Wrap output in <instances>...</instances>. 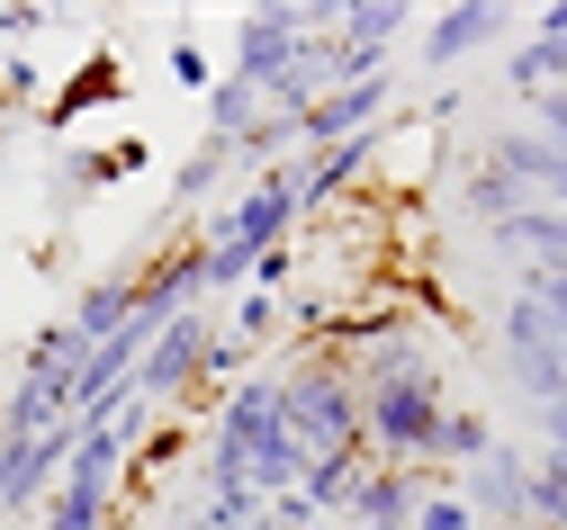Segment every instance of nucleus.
<instances>
[{
    "instance_id": "11",
    "label": "nucleus",
    "mask_w": 567,
    "mask_h": 530,
    "mask_svg": "<svg viewBox=\"0 0 567 530\" xmlns=\"http://www.w3.org/2000/svg\"><path fill=\"white\" fill-rule=\"evenodd\" d=\"M226 180H235V144H217V135H198L189 154L172 163V225H181V216L198 225L207 207L226 198Z\"/></svg>"
},
{
    "instance_id": "29",
    "label": "nucleus",
    "mask_w": 567,
    "mask_h": 530,
    "mask_svg": "<svg viewBox=\"0 0 567 530\" xmlns=\"http://www.w3.org/2000/svg\"><path fill=\"white\" fill-rule=\"evenodd\" d=\"M523 108H532V135L567 144V82H558V91H540V100H523Z\"/></svg>"
},
{
    "instance_id": "22",
    "label": "nucleus",
    "mask_w": 567,
    "mask_h": 530,
    "mask_svg": "<svg viewBox=\"0 0 567 530\" xmlns=\"http://www.w3.org/2000/svg\"><path fill=\"white\" fill-rule=\"evenodd\" d=\"M279 324H289V297H270V288H244V297H235V324H226V333H235L244 351H261Z\"/></svg>"
},
{
    "instance_id": "21",
    "label": "nucleus",
    "mask_w": 567,
    "mask_h": 530,
    "mask_svg": "<svg viewBox=\"0 0 567 530\" xmlns=\"http://www.w3.org/2000/svg\"><path fill=\"white\" fill-rule=\"evenodd\" d=\"M532 530H567V459L532 449Z\"/></svg>"
},
{
    "instance_id": "26",
    "label": "nucleus",
    "mask_w": 567,
    "mask_h": 530,
    "mask_svg": "<svg viewBox=\"0 0 567 530\" xmlns=\"http://www.w3.org/2000/svg\"><path fill=\"white\" fill-rule=\"evenodd\" d=\"M252 360H261V351H244L235 333H217V342H207V387H217V396H226V387H235V377H252Z\"/></svg>"
},
{
    "instance_id": "6",
    "label": "nucleus",
    "mask_w": 567,
    "mask_h": 530,
    "mask_svg": "<svg viewBox=\"0 0 567 530\" xmlns=\"http://www.w3.org/2000/svg\"><path fill=\"white\" fill-rule=\"evenodd\" d=\"M505 37H523V19L505 10V0H451L442 19L414 28V63L423 72H460V63H477L486 45H505Z\"/></svg>"
},
{
    "instance_id": "12",
    "label": "nucleus",
    "mask_w": 567,
    "mask_h": 530,
    "mask_svg": "<svg viewBox=\"0 0 567 530\" xmlns=\"http://www.w3.org/2000/svg\"><path fill=\"white\" fill-rule=\"evenodd\" d=\"M126 315H135V270H100V279H82L73 306H63V324H73L82 342H109Z\"/></svg>"
},
{
    "instance_id": "5",
    "label": "nucleus",
    "mask_w": 567,
    "mask_h": 530,
    "mask_svg": "<svg viewBox=\"0 0 567 530\" xmlns=\"http://www.w3.org/2000/svg\"><path fill=\"white\" fill-rule=\"evenodd\" d=\"M307 37H316V28H307V0H261V10H244V19H235L226 72H235V82H252V91H270Z\"/></svg>"
},
{
    "instance_id": "28",
    "label": "nucleus",
    "mask_w": 567,
    "mask_h": 530,
    "mask_svg": "<svg viewBox=\"0 0 567 530\" xmlns=\"http://www.w3.org/2000/svg\"><path fill=\"white\" fill-rule=\"evenodd\" d=\"M514 288H532V297H540V315H549V333L567 342V270H540V279H514Z\"/></svg>"
},
{
    "instance_id": "18",
    "label": "nucleus",
    "mask_w": 567,
    "mask_h": 530,
    "mask_svg": "<svg viewBox=\"0 0 567 530\" xmlns=\"http://www.w3.org/2000/svg\"><path fill=\"white\" fill-rule=\"evenodd\" d=\"M100 100H117V63L109 54H91L73 82H54V100H45V126H73V117H91Z\"/></svg>"
},
{
    "instance_id": "9",
    "label": "nucleus",
    "mask_w": 567,
    "mask_h": 530,
    "mask_svg": "<svg viewBox=\"0 0 567 530\" xmlns=\"http://www.w3.org/2000/svg\"><path fill=\"white\" fill-rule=\"evenodd\" d=\"M423 468H388V459H370L361 468V486H351V503H342V521L351 530H405L414 521V503H423Z\"/></svg>"
},
{
    "instance_id": "4",
    "label": "nucleus",
    "mask_w": 567,
    "mask_h": 530,
    "mask_svg": "<svg viewBox=\"0 0 567 530\" xmlns=\"http://www.w3.org/2000/svg\"><path fill=\"white\" fill-rule=\"evenodd\" d=\"M207 342H217V324H207V306L172 315V324L154 333V351L135 360V396H145L154 414H163V405H189V387H207Z\"/></svg>"
},
{
    "instance_id": "3",
    "label": "nucleus",
    "mask_w": 567,
    "mask_h": 530,
    "mask_svg": "<svg viewBox=\"0 0 567 530\" xmlns=\"http://www.w3.org/2000/svg\"><path fill=\"white\" fill-rule=\"evenodd\" d=\"M495 342H505V368H514V387H523L532 405L567 396V342L549 333V315H540V297H532V288L505 297V315H495Z\"/></svg>"
},
{
    "instance_id": "2",
    "label": "nucleus",
    "mask_w": 567,
    "mask_h": 530,
    "mask_svg": "<svg viewBox=\"0 0 567 530\" xmlns=\"http://www.w3.org/2000/svg\"><path fill=\"white\" fill-rule=\"evenodd\" d=\"M279 414H289V440L307 459H370L361 440V387H351L342 351H298L279 360Z\"/></svg>"
},
{
    "instance_id": "17",
    "label": "nucleus",
    "mask_w": 567,
    "mask_h": 530,
    "mask_svg": "<svg viewBox=\"0 0 567 530\" xmlns=\"http://www.w3.org/2000/svg\"><path fill=\"white\" fill-rule=\"evenodd\" d=\"M198 117H207V135H217V144H244V135H252V126H261L270 108H261V91H252V82H235V72H217V91L198 100Z\"/></svg>"
},
{
    "instance_id": "15",
    "label": "nucleus",
    "mask_w": 567,
    "mask_h": 530,
    "mask_svg": "<svg viewBox=\"0 0 567 530\" xmlns=\"http://www.w3.org/2000/svg\"><path fill=\"white\" fill-rule=\"evenodd\" d=\"M109 180H126L117 172V144H63L54 154V216H73L91 189H109Z\"/></svg>"
},
{
    "instance_id": "1",
    "label": "nucleus",
    "mask_w": 567,
    "mask_h": 530,
    "mask_svg": "<svg viewBox=\"0 0 567 530\" xmlns=\"http://www.w3.org/2000/svg\"><path fill=\"white\" fill-rule=\"evenodd\" d=\"M351 387H361V440H370V459L388 468H423L433 459V432L451 414V387H442V360L433 342H423L414 324L370 342V351H351Z\"/></svg>"
},
{
    "instance_id": "32",
    "label": "nucleus",
    "mask_w": 567,
    "mask_h": 530,
    "mask_svg": "<svg viewBox=\"0 0 567 530\" xmlns=\"http://www.w3.org/2000/svg\"><path fill=\"white\" fill-rule=\"evenodd\" d=\"M0 396H10V368H0Z\"/></svg>"
},
{
    "instance_id": "31",
    "label": "nucleus",
    "mask_w": 567,
    "mask_h": 530,
    "mask_svg": "<svg viewBox=\"0 0 567 530\" xmlns=\"http://www.w3.org/2000/svg\"><path fill=\"white\" fill-rule=\"evenodd\" d=\"M181 449H189V423H163V432H145L135 459H181Z\"/></svg>"
},
{
    "instance_id": "19",
    "label": "nucleus",
    "mask_w": 567,
    "mask_h": 530,
    "mask_svg": "<svg viewBox=\"0 0 567 530\" xmlns=\"http://www.w3.org/2000/svg\"><path fill=\"white\" fill-rule=\"evenodd\" d=\"M82 360H91V342L63 324V315H54V324H37V333H28V351H19V368H37V377H73Z\"/></svg>"
},
{
    "instance_id": "30",
    "label": "nucleus",
    "mask_w": 567,
    "mask_h": 530,
    "mask_svg": "<svg viewBox=\"0 0 567 530\" xmlns=\"http://www.w3.org/2000/svg\"><path fill=\"white\" fill-rule=\"evenodd\" d=\"M289 270H298V243H279V252H261V261H252V288H270V297H279V288H289Z\"/></svg>"
},
{
    "instance_id": "10",
    "label": "nucleus",
    "mask_w": 567,
    "mask_h": 530,
    "mask_svg": "<svg viewBox=\"0 0 567 530\" xmlns=\"http://www.w3.org/2000/svg\"><path fill=\"white\" fill-rule=\"evenodd\" d=\"M477 243H486L495 261H523V279L567 270V207H523L514 225H486Z\"/></svg>"
},
{
    "instance_id": "7",
    "label": "nucleus",
    "mask_w": 567,
    "mask_h": 530,
    "mask_svg": "<svg viewBox=\"0 0 567 530\" xmlns=\"http://www.w3.org/2000/svg\"><path fill=\"white\" fill-rule=\"evenodd\" d=\"M460 503L477 512V530H486V521H495V530H532V449L495 440L486 459L460 477Z\"/></svg>"
},
{
    "instance_id": "20",
    "label": "nucleus",
    "mask_w": 567,
    "mask_h": 530,
    "mask_svg": "<svg viewBox=\"0 0 567 530\" xmlns=\"http://www.w3.org/2000/svg\"><path fill=\"white\" fill-rule=\"evenodd\" d=\"M361 468H370V459H307L298 495H307L316 512H342V503H351V486H361Z\"/></svg>"
},
{
    "instance_id": "23",
    "label": "nucleus",
    "mask_w": 567,
    "mask_h": 530,
    "mask_svg": "<svg viewBox=\"0 0 567 530\" xmlns=\"http://www.w3.org/2000/svg\"><path fill=\"white\" fill-rule=\"evenodd\" d=\"M45 100H54L45 63H28V54H0V108H45Z\"/></svg>"
},
{
    "instance_id": "8",
    "label": "nucleus",
    "mask_w": 567,
    "mask_h": 530,
    "mask_svg": "<svg viewBox=\"0 0 567 530\" xmlns=\"http://www.w3.org/2000/svg\"><path fill=\"white\" fill-rule=\"evenodd\" d=\"M477 154H486L495 172H514V180L532 189V207H567V144H549V135H532V126H505V135H486Z\"/></svg>"
},
{
    "instance_id": "14",
    "label": "nucleus",
    "mask_w": 567,
    "mask_h": 530,
    "mask_svg": "<svg viewBox=\"0 0 567 530\" xmlns=\"http://www.w3.org/2000/svg\"><path fill=\"white\" fill-rule=\"evenodd\" d=\"M460 207H468V216H477V235H486V225H514V216H523V207H532V189H523V180H514V172H495V163H486V154H477V163H468V172H460Z\"/></svg>"
},
{
    "instance_id": "27",
    "label": "nucleus",
    "mask_w": 567,
    "mask_h": 530,
    "mask_svg": "<svg viewBox=\"0 0 567 530\" xmlns=\"http://www.w3.org/2000/svg\"><path fill=\"white\" fill-rule=\"evenodd\" d=\"M63 10H37V0H10V10H0V45H28V37H45Z\"/></svg>"
},
{
    "instance_id": "13",
    "label": "nucleus",
    "mask_w": 567,
    "mask_h": 530,
    "mask_svg": "<svg viewBox=\"0 0 567 530\" xmlns=\"http://www.w3.org/2000/svg\"><path fill=\"white\" fill-rule=\"evenodd\" d=\"M423 19H414V0H342V45H361V54H396L405 37H414Z\"/></svg>"
},
{
    "instance_id": "24",
    "label": "nucleus",
    "mask_w": 567,
    "mask_h": 530,
    "mask_svg": "<svg viewBox=\"0 0 567 530\" xmlns=\"http://www.w3.org/2000/svg\"><path fill=\"white\" fill-rule=\"evenodd\" d=\"M217 72H226V63H207L198 37H172V91H181V100H207V91H217Z\"/></svg>"
},
{
    "instance_id": "16",
    "label": "nucleus",
    "mask_w": 567,
    "mask_h": 530,
    "mask_svg": "<svg viewBox=\"0 0 567 530\" xmlns=\"http://www.w3.org/2000/svg\"><path fill=\"white\" fill-rule=\"evenodd\" d=\"M486 449H495V423H486L477 405H451V414H442V432H433V459H423V477H433V468L468 477V468L486 459Z\"/></svg>"
},
{
    "instance_id": "25",
    "label": "nucleus",
    "mask_w": 567,
    "mask_h": 530,
    "mask_svg": "<svg viewBox=\"0 0 567 530\" xmlns=\"http://www.w3.org/2000/svg\"><path fill=\"white\" fill-rule=\"evenodd\" d=\"M405 530H477V512L460 503V486H423V503H414Z\"/></svg>"
}]
</instances>
